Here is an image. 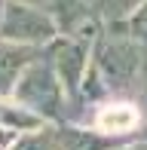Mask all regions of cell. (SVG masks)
<instances>
[{"mask_svg": "<svg viewBox=\"0 0 147 150\" xmlns=\"http://www.w3.org/2000/svg\"><path fill=\"white\" fill-rule=\"evenodd\" d=\"M0 34L16 43H37V40H49L55 34V22L46 12H40L37 6L12 0V3H6L3 16H0Z\"/></svg>", "mask_w": 147, "mask_h": 150, "instance_id": "obj_1", "label": "cell"}, {"mask_svg": "<svg viewBox=\"0 0 147 150\" xmlns=\"http://www.w3.org/2000/svg\"><path fill=\"white\" fill-rule=\"evenodd\" d=\"M18 98L28 107H37L43 113H55L58 110V83L52 80V74L40 64H31L28 74L18 83Z\"/></svg>", "mask_w": 147, "mask_h": 150, "instance_id": "obj_2", "label": "cell"}, {"mask_svg": "<svg viewBox=\"0 0 147 150\" xmlns=\"http://www.w3.org/2000/svg\"><path fill=\"white\" fill-rule=\"evenodd\" d=\"M101 67L110 77V83H129L132 77L141 67V55H138V46L126 43V40H107L101 46Z\"/></svg>", "mask_w": 147, "mask_h": 150, "instance_id": "obj_3", "label": "cell"}, {"mask_svg": "<svg viewBox=\"0 0 147 150\" xmlns=\"http://www.w3.org/2000/svg\"><path fill=\"white\" fill-rule=\"evenodd\" d=\"M55 64H58V74H61L64 83H68V86H77L80 74H83V64H86V49L80 43L64 40V43L55 46Z\"/></svg>", "mask_w": 147, "mask_h": 150, "instance_id": "obj_4", "label": "cell"}, {"mask_svg": "<svg viewBox=\"0 0 147 150\" xmlns=\"http://www.w3.org/2000/svg\"><path fill=\"white\" fill-rule=\"evenodd\" d=\"M31 61V52L22 46H0V95L16 89L18 71Z\"/></svg>", "mask_w": 147, "mask_h": 150, "instance_id": "obj_5", "label": "cell"}, {"mask_svg": "<svg viewBox=\"0 0 147 150\" xmlns=\"http://www.w3.org/2000/svg\"><path fill=\"white\" fill-rule=\"evenodd\" d=\"M135 122H138V110L129 104H110L98 113V126L107 132H129Z\"/></svg>", "mask_w": 147, "mask_h": 150, "instance_id": "obj_6", "label": "cell"}, {"mask_svg": "<svg viewBox=\"0 0 147 150\" xmlns=\"http://www.w3.org/2000/svg\"><path fill=\"white\" fill-rule=\"evenodd\" d=\"M144 0H95V6H98V12H101L104 18H123V16H129L132 9H138Z\"/></svg>", "mask_w": 147, "mask_h": 150, "instance_id": "obj_7", "label": "cell"}, {"mask_svg": "<svg viewBox=\"0 0 147 150\" xmlns=\"http://www.w3.org/2000/svg\"><path fill=\"white\" fill-rule=\"evenodd\" d=\"M12 150H58V141L55 135H28V138H22Z\"/></svg>", "mask_w": 147, "mask_h": 150, "instance_id": "obj_8", "label": "cell"}, {"mask_svg": "<svg viewBox=\"0 0 147 150\" xmlns=\"http://www.w3.org/2000/svg\"><path fill=\"white\" fill-rule=\"evenodd\" d=\"M132 37L141 40V43L147 46V0L135 9V16H132Z\"/></svg>", "mask_w": 147, "mask_h": 150, "instance_id": "obj_9", "label": "cell"}, {"mask_svg": "<svg viewBox=\"0 0 147 150\" xmlns=\"http://www.w3.org/2000/svg\"><path fill=\"white\" fill-rule=\"evenodd\" d=\"M6 141H9V135H3V132H0V147H3Z\"/></svg>", "mask_w": 147, "mask_h": 150, "instance_id": "obj_10", "label": "cell"}, {"mask_svg": "<svg viewBox=\"0 0 147 150\" xmlns=\"http://www.w3.org/2000/svg\"><path fill=\"white\" fill-rule=\"evenodd\" d=\"M18 3H28V6H34V3H40V0H18Z\"/></svg>", "mask_w": 147, "mask_h": 150, "instance_id": "obj_11", "label": "cell"}, {"mask_svg": "<svg viewBox=\"0 0 147 150\" xmlns=\"http://www.w3.org/2000/svg\"><path fill=\"white\" fill-rule=\"evenodd\" d=\"M144 89H147V64H144Z\"/></svg>", "mask_w": 147, "mask_h": 150, "instance_id": "obj_12", "label": "cell"}]
</instances>
